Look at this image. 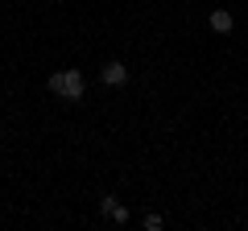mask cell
Returning a JSON list of instances; mask_svg holds the SVG:
<instances>
[{"mask_svg": "<svg viewBox=\"0 0 248 231\" xmlns=\"http://www.w3.org/2000/svg\"><path fill=\"white\" fill-rule=\"evenodd\" d=\"M141 227H145V231H161V227H166V219H161L157 211H145V219H141Z\"/></svg>", "mask_w": 248, "mask_h": 231, "instance_id": "obj_4", "label": "cell"}, {"mask_svg": "<svg viewBox=\"0 0 248 231\" xmlns=\"http://www.w3.org/2000/svg\"><path fill=\"white\" fill-rule=\"evenodd\" d=\"M99 79H104V87H124V83H128V66H124L120 58H112V62L99 66Z\"/></svg>", "mask_w": 248, "mask_h": 231, "instance_id": "obj_2", "label": "cell"}, {"mask_svg": "<svg viewBox=\"0 0 248 231\" xmlns=\"http://www.w3.org/2000/svg\"><path fill=\"white\" fill-rule=\"evenodd\" d=\"M207 25H211L215 33H223V37H228L232 29H236V17H232L228 9H211V17H207Z\"/></svg>", "mask_w": 248, "mask_h": 231, "instance_id": "obj_3", "label": "cell"}, {"mask_svg": "<svg viewBox=\"0 0 248 231\" xmlns=\"http://www.w3.org/2000/svg\"><path fill=\"white\" fill-rule=\"evenodd\" d=\"M46 87L58 99H66V103H83V95H87V74L75 71V66H66V71H54L50 79H46Z\"/></svg>", "mask_w": 248, "mask_h": 231, "instance_id": "obj_1", "label": "cell"}, {"mask_svg": "<svg viewBox=\"0 0 248 231\" xmlns=\"http://www.w3.org/2000/svg\"><path fill=\"white\" fill-rule=\"evenodd\" d=\"M108 219H112V223H128V206H124V202H116V206H112V215H108Z\"/></svg>", "mask_w": 248, "mask_h": 231, "instance_id": "obj_5", "label": "cell"}, {"mask_svg": "<svg viewBox=\"0 0 248 231\" xmlns=\"http://www.w3.org/2000/svg\"><path fill=\"white\" fill-rule=\"evenodd\" d=\"M244 223H248V219H244Z\"/></svg>", "mask_w": 248, "mask_h": 231, "instance_id": "obj_6", "label": "cell"}]
</instances>
